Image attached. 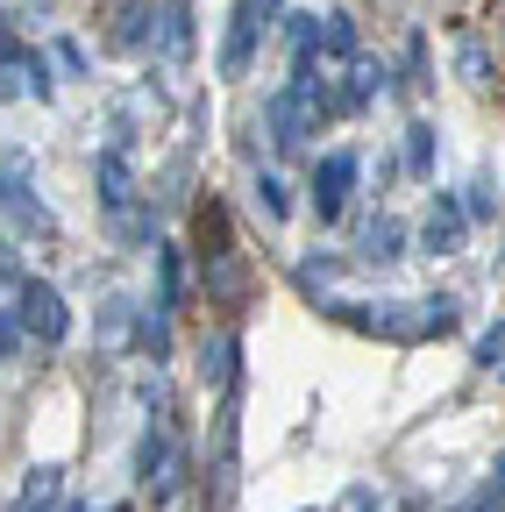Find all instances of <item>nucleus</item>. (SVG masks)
<instances>
[{
  "instance_id": "nucleus-5",
  "label": "nucleus",
  "mask_w": 505,
  "mask_h": 512,
  "mask_svg": "<svg viewBox=\"0 0 505 512\" xmlns=\"http://www.w3.org/2000/svg\"><path fill=\"white\" fill-rule=\"evenodd\" d=\"M257 36H264V15L242 0V8L228 15V36H221V79H249V64H257Z\"/></svg>"
},
{
  "instance_id": "nucleus-11",
  "label": "nucleus",
  "mask_w": 505,
  "mask_h": 512,
  "mask_svg": "<svg viewBox=\"0 0 505 512\" xmlns=\"http://www.w3.org/2000/svg\"><path fill=\"white\" fill-rule=\"evenodd\" d=\"M150 249H157V299H150V306H157L164 320H178V313H185V249H178L171 235H157Z\"/></svg>"
},
{
  "instance_id": "nucleus-16",
  "label": "nucleus",
  "mask_w": 505,
  "mask_h": 512,
  "mask_svg": "<svg viewBox=\"0 0 505 512\" xmlns=\"http://www.w3.org/2000/svg\"><path fill=\"white\" fill-rule=\"evenodd\" d=\"M434 157H441V128H434L427 114H413V121H406V171H413V178H434Z\"/></svg>"
},
{
  "instance_id": "nucleus-20",
  "label": "nucleus",
  "mask_w": 505,
  "mask_h": 512,
  "mask_svg": "<svg viewBox=\"0 0 505 512\" xmlns=\"http://www.w3.org/2000/svg\"><path fill=\"white\" fill-rule=\"evenodd\" d=\"M15 79H22V93H29V100H50V93H57L50 57H43V50H22V57H15Z\"/></svg>"
},
{
  "instance_id": "nucleus-29",
  "label": "nucleus",
  "mask_w": 505,
  "mask_h": 512,
  "mask_svg": "<svg viewBox=\"0 0 505 512\" xmlns=\"http://www.w3.org/2000/svg\"><path fill=\"white\" fill-rule=\"evenodd\" d=\"M29 50V43H22ZM8 100H22V79H15V64H0V107H8Z\"/></svg>"
},
{
  "instance_id": "nucleus-3",
  "label": "nucleus",
  "mask_w": 505,
  "mask_h": 512,
  "mask_svg": "<svg viewBox=\"0 0 505 512\" xmlns=\"http://www.w3.org/2000/svg\"><path fill=\"white\" fill-rule=\"evenodd\" d=\"M264 128H271V150H278V157H299L313 136H321V121H313V114H306V107H299L285 86L264 100Z\"/></svg>"
},
{
  "instance_id": "nucleus-8",
  "label": "nucleus",
  "mask_w": 505,
  "mask_h": 512,
  "mask_svg": "<svg viewBox=\"0 0 505 512\" xmlns=\"http://www.w3.org/2000/svg\"><path fill=\"white\" fill-rule=\"evenodd\" d=\"M349 57H363V36H356V15H313V64H349Z\"/></svg>"
},
{
  "instance_id": "nucleus-15",
  "label": "nucleus",
  "mask_w": 505,
  "mask_h": 512,
  "mask_svg": "<svg viewBox=\"0 0 505 512\" xmlns=\"http://www.w3.org/2000/svg\"><path fill=\"white\" fill-rule=\"evenodd\" d=\"M57 505H65V470H57V463L29 470V477H22V498H15V512H57Z\"/></svg>"
},
{
  "instance_id": "nucleus-30",
  "label": "nucleus",
  "mask_w": 505,
  "mask_h": 512,
  "mask_svg": "<svg viewBox=\"0 0 505 512\" xmlns=\"http://www.w3.org/2000/svg\"><path fill=\"white\" fill-rule=\"evenodd\" d=\"M15 57H22V36L8 29V15H0V64H15Z\"/></svg>"
},
{
  "instance_id": "nucleus-28",
  "label": "nucleus",
  "mask_w": 505,
  "mask_h": 512,
  "mask_svg": "<svg viewBox=\"0 0 505 512\" xmlns=\"http://www.w3.org/2000/svg\"><path fill=\"white\" fill-rule=\"evenodd\" d=\"M8 356H22V328H15V313L0 306V363H8Z\"/></svg>"
},
{
  "instance_id": "nucleus-19",
  "label": "nucleus",
  "mask_w": 505,
  "mask_h": 512,
  "mask_svg": "<svg viewBox=\"0 0 505 512\" xmlns=\"http://www.w3.org/2000/svg\"><path fill=\"white\" fill-rule=\"evenodd\" d=\"M456 207H463V221H498V178L477 171V178L463 185V200H456Z\"/></svg>"
},
{
  "instance_id": "nucleus-17",
  "label": "nucleus",
  "mask_w": 505,
  "mask_h": 512,
  "mask_svg": "<svg viewBox=\"0 0 505 512\" xmlns=\"http://www.w3.org/2000/svg\"><path fill=\"white\" fill-rule=\"evenodd\" d=\"M136 349L150 356V370L171 363V320H164L157 306H136Z\"/></svg>"
},
{
  "instance_id": "nucleus-22",
  "label": "nucleus",
  "mask_w": 505,
  "mask_h": 512,
  "mask_svg": "<svg viewBox=\"0 0 505 512\" xmlns=\"http://www.w3.org/2000/svg\"><path fill=\"white\" fill-rule=\"evenodd\" d=\"M257 214H264V221H285V214H292V185H285L278 171H257Z\"/></svg>"
},
{
  "instance_id": "nucleus-13",
  "label": "nucleus",
  "mask_w": 505,
  "mask_h": 512,
  "mask_svg": "<svg viewBox=\"0 0 505 512\" xmlns=\"http://www.w3.org/2000/svg\"><path fill=\"white\" fill-rule=\"evenodd\" d=\"M107 43H114V50H150V43H157V0H121Z\"/></svg>"
},
{
  "instance_id": "nucleus-24",
  "label": "nucleus",
  "mask_w": 505,
  "mask_h": 512,
  "mask_svg": "<svg viewBox=\"0 0 505 512\" xmlns=\"http://www.w3.org/2000/svg\"><path fill=\"white\" fill-rule=\"evenodd\" d=\"M335 271H342V256H306V264H299L292 278H299V292H313V299H321V285H328Z\"/></svg>"
},
{
  "instance_id": "nucleus-1",
  "label": "nucleus",
  "mask_w": 505,
  "mask_h": 512,
  "mask_svg": "<svg viewBox=\"0 0 505 512\" xmlns=\"http://www.w3.org/2000/svg\"><path fill=\"white\" fill-rule=\"evenodd\" d=\"M15 328H22V342H36V349H65L72 342V306H65V292H57L50 278H22L15 285Z\"/></svg>"
},
{
  "instance_id": "nucleus-4",
  "label": "nucleus",
  "mask_w": 505,
  "mask_h": 512,
  "mask_svg": "<svg viewBox=\"0 0 505 512\" xmlns=\"http://www.w3.org/2000/svg\"><path fill=\"white\" fill-rule=\"evenodd\" d=\"M93 185H100L107 221H129V214H136V171H129V157H121V150H100V157H93Z\"/></svg>"
},
{
  "instance_id": "nucleus-6",
  "label": "nucleus",
  "mask_w": 505,
  "mask_h": 512,
  "mask_svg": "<svg viewBox=\"0 0 505 512\" xmlns=\"http://www.w3.org/2000/svg\"><path fill=\"white\" fill-rule=\"evenodd\" d=\"M356 264H399V256H406V228L385 214V207H377V214H363L356 221Z\"/></svg>"
},
{
  "instance_id": "nucleus-33",
  "label": "nucleus",
  "mask_w": 505,
  "mask_h": 512,
  "mask_svg": "<svg viewBox=\"0 0 505 512\" xmlns=\"http://www.w3.org/2000/svg\"><path fill=\"white\" fill-rule=\"evenodd\" d=\"M306 512H328V505H306Z\"/></svg>"
},
{
  "instance_id": "nucleus-23",
  "label": "nucleus",
  "mask_w": 505,
  "mask_h": 512,
  "mask_svg": "<svg viewBox=\"0 0 505 512\" xmlns=\"http://www.w3.org/2000/svg\"><path fill=\"white\" fill-rule=\"evenodd\" d=\"M399 72H406L399 86H413V93H420V86H434V79H427V36H420V29L406 36V57H399Z\"/></svg>"
},
{
  "instance_id": "nucleus-12",
  "label": "nucleus",
  "mask_w": 505,
  "mask_h": 512,
  "mask_svg": "<svg viewBox=\"0 0 505 512\" xmlns=\"http://www.w3.org/2000/svg\"><path fill=\"white\" fill-rule=\"evenodd\" d=\"M150 50H164L171 64L193 57V0H157V43Z\"/></svg>"
},
{
  "instance_id": "nucleus-25",
  "label": "nucleus",
  "mask_w": 505,
  "mask_h": 512,
  "mask_svg": "<svg viewBox=\"0 0 505 512\" xmlns=\"http://www.w3.org/2000/svg\"><path fill=\"white\" fill-rule=\"evenodd\" d=\"M43 57H57V64H65L72 79H86V72H93V57H86V43H72V36H57V43H50Z\"/></svg>"
},
{
  "instance_id": "nucleus-10",
  "label": "nucleus",
  "mask_w": 505,
  "mask_h": 512,
  "mask_svg": "<svg viewBox=\"0 0 505 512\" xmlns=\"http://www.w3.org/2000/svg\"><path fill=\"white\" fill-rule=\"evenodd\" d=\"M385 79H392V72H385L377 57H349V64H342V86H335V114H363L377 93H385Z\"/></svg>"
},
{
  "instance_id": "nucleus-31",
  "label": "nucleus",
  "mask_w": 505,
  "mask_h": 512,
  "mask_svg": "<svg viewBox=\"0 0 505 512\" xmlns=\"http://www.w3.org/2000/svg\"><path fill=\"white\" fill-rule=\"evenodd\" d=\"M57 512H93V505H79V498H65V505H57ZM100 512H121V505H100Z\"/></svg>"
},
{
  "instance_id": "nucleus-26",
  "label": "nucleus",
  "mask_w": 505,
  "mask_h": 512,
  "mask_svg": "<svg viewBox=\"0 0 505 512\" xmlns=\"http://www.w3.org/2000/svg\"><path fill=\"white\" fill-rule=\"evenodd\" d=\"M498 356H505V328L491 320V328L477 335V349H470V363H477V370H498Z\"/></svg>"
},
{
  "instance_id": "nucleus-7",
  "label": "nucleus",
  "mask_w": 505,
  "mask_h": 512,
  "mask_svg": "<svg viewBox=\"0 0 505 512\" xmlns=\"http://www.w3.org/2000/svg\"><path fill=\"white\" fill-rule=\"evenodd\" d=\"M463 235H470V221H463V207H456V192H434V207H427V221H420V249H427V256H456Z\"/></svg>"
},
{
  "instance_id": "nucleus-18",
  "label": "nucleus",
  "mask_w": 505,
  "mask_h": 512,
  "mask_svg": "<svg viewBox=\"0 0 505 512\" xmlns=\"http://www.w3.org/2000/svg\"><path fill=\"white\" fill-rule=\"evenodd\" d=\"M164 456H171V427H157V420H150V427H143V441H136V484H143V491L157 484Z\"/></svg>"
},
{
  "instance_id": "nucleus-21",
  "label": "nucleus",
  "mask_w": 505,
  "mask_h": 512,
  "mask_svg": "<svg viewBox=\"0 0 505 512\" xmlns=\"http://www.w3.org/2000/svg\"><path fill=\"white\" fill-rule=\"evenodd\" d=\"M456 72H463L470 86H491V79H498V57H491L477 36H463V50H456Z\"/></svg>"
},
{
  "instance_id": "nucleus-32",
  "label": "nucleus",
  "mask_w": 505,
  "mask_h": 512,
  "mask_svg": "<svg viewBox=\"0 0 505 512\" xmlns=\"http://www.w3.org/2000/svg\"><path fill=\"white\" fill-rule=\"evenodd\" d=\"M8 185H15V171H8V164H0V207H8Z\"/></svg>"
},
{
  "instance_id": "nucleus-9",
  "label": "nucleus",
  "mask_w": 505,
  "mask_h": 512,
  "mask_svg": "<svg viewBox=\"0 0 505 512\" xmlns=\"http://www.w3.org/2000/svg\"><path fill=\"white\" fill-rule=\"evenodd\" d=\"M207 384L221 399H242V328H214L207 335Z\"/></svg>"
},
{
  "instance_id": "nucleus-14",
  "label": "nucleus",
  "mask_w": 505,
  "mask_h": 512,
  "mask_svg": "<svg viewBox=\"0 0 505 512\" xmlns=\"http://www.w3.org/2000/svg\"><path fill=\"white\" fill-rule=\"evenodd\" d=\"M456 328H463V306H456L449 292L413 299V342H441V335H456Z\"/></svg>"
},
{
  "instance_id": "nucleus-27",
  "label": "nucleus",
  "mask_w": 505,
  "mask_h": 512,
  "mask_svg": "<svg viewBox=\"0 0 505 512\" xmlns=\"http://www.w3.org/2000/svg\"><path fill=\"white\" fill-rule=\"evenodd\" d=\"M29 278V264H22V249L8 242V235H0V285H22Z\"/></svg>"
},
{
  "instance_id": "nucleus-2",
  "label": "nucleus",
  "mask_w": 505,
  "mask_h": 512,
  "mask_svg": "<svg viewBox=\"0 0 505 512\" xmlns=\"http://www.w3.org/2000/svg\"><path fill=\"white\" fill-rule=\"evenodd\" d=\"M356 178H363V157H356V150H328L321 164H313V178H306V207H313V221H321V228L349 214Z\"/></svg>"
}]
</instances>
